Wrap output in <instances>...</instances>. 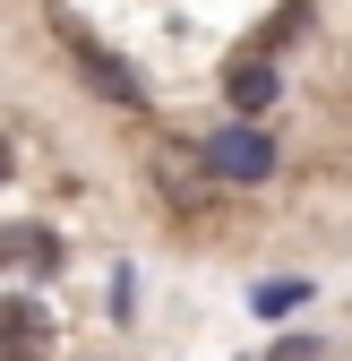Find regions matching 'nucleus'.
Returning a JSON list of instances; mask_svg holds the SVG:
<instances>
[{
    "label": "nucleus",
    "mask_w": 352,
    "mask_h": 361,
    "mask_svg": "<svg viewBox=\"0 0 352 361\" xmlns=\"http://www.w3.org/2000/svg\"><path fill=\"white\" fill-rule=\"evenodd\" d=\"M301 26H310V0H284V9H275L267 26H258V52H275V43H292Z\"/></svg>",
    "instance_id": "423d86ee"
},
{
    "label": "nucleus",
    "mask_w": 352,
    "mask_h": 361,
    "mask_svg": "<svg viewBox=\"0 0 352 361\" xmlns=\"http://www.w3.org/2000/svg\"><path fill=\"white\" fill-rule=\"evenodd\" d=\"M0 267H61V241L43 224H18V233H0Z\"/></svg>",
    "instance_id": "39448f33"
},
{
    "label": "nucleus",
    "mask_w": 352,
    "mask_h": 361,
    "mask_svg": "<svg viewBox=\"0 0 352 361\" xmlns=\"http://www.w3.org/2000/svg\"><path fill=\"white\" fill-rule=\"evenodd\" d=\"M275 86H284V78H275V61H267V52L224 61V104H232L241 121H258V112H267V104H275Z\"/></svg>",
    "instance_id": "20e7f679"
},
{
    "label": "nucleus",
    "mask_w": 352,
    "mask_h": 361,
    "mask_svg": "<svg viewBox=\"0 0 352 361\" xmlns=\"http://www.w3.org/2000/svg\"><path fill=\"white\" fill-rule=\"evenodd\" d=\"M198 164L224 180V190H258V180L275 172V147H267V129H258V121H232V129H215V138L198 147Z\"/></svg>",
    "instance_id": "f257e3e1"
},
{
    "label": "nucleus",
    "mask_w": 352,
    "mask_h": 361,
    "mask_svg": "<svg viewBox=\"0 0 352 361\" xmlns=\"http://www.w3.org/2000/svg\"><path fill=\"white\" fill-rule=\"evenodd\" d=\"M267 361H327V336H284Z\"/></svg>",
    "instance_id": "0eeeda50"
},
{
    "label": "nucleus",
    "mask_w": 352,
    "mask_h": 361,
    "mask_svg": "<svg viewBox=\"0 0 352 361\" xmlns=\"http://www.w3.org/2000/svg\"><path fill=\"white\" fill-rule=\"evenodd\" d=\"M0 190H9V138H0Z\"/></svg>",
    "instance_id": "6e6552de"
},
{
    "label": "nucleus",
    "mask_w": 352,
    "mask_h": 361,
    "mask_svg": "<svg viewBox=\"0 0 352 361\" xmlns=\"http://www.w3.org/2000/svg\"><path fill=\"white\" fill-rule=\"evenodd\" d=\"M0 361H52V310L26 293H0Z\"/></svg>",
    "instance_id": "7ed1b4c3"
},
{
    "label": "nucleus",
    "mask_w": 352,
    "mask_h": 361,
    "mask_svg": "<svg viewBox=\"0 0 352 361\" xmlns=\"http://www.w3.org/2000/svg\"><path fill=\"white\" fill-rule=\"evenodd\" d=\"M69 69L95 86L103 104H120V112H146V86H138V69H129V61H112L103 43H95V35H77V26H69Z\"/></svg>",
    "instance_id": "f03ea898"
}]
</instances>
